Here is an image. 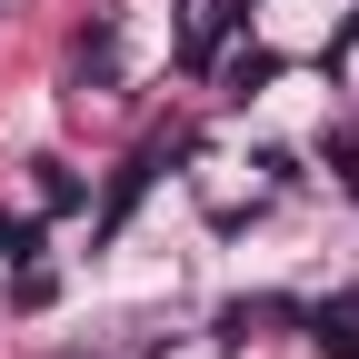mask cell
Returning a JSON list of instances; mask_svg holds the SVG:
<instances>
[{"label": "cell", "mask_w": 359, "mask_h": 359, "mask_svg": "<svg viewBox=\"0 0 359 359\" xmlns=\"http://www.w3.org/2000/svg\"><path fill=\"white\" fill-rule=\"evenodd\" d=\"M170 11H180V60H190V70H210L219 40L240 30V0H170Z\"/></svg>", "instance_id": "obj_1"}, {"label": "cell", "mask_w": 359, "mask_h": 359, "mask_svg": "<svg viewBox=\"0 0 359 359\" xmlns=\"http://www.w3.org/2000/svg\"><path fill=\"white\" fill-rule=\"evenodd\" d=\"M309 339H320V349H339V359H359V299H330V309H309Z\"/></svg>", "instance_id": "obj_2"}, {"label": "cell", "mask_w": 359, "mask_h": 359, "mask_svg": "<svg viewBox=\"0 0 359 359\" xmlns=\"http://www.w3.org/2000/svg\"><path fill=\"white\" fill-rule=\"evenodd\" d=\"M80 80H120V20L90 30V50H80Z\"/></svg>", "instance_id": "obj_3"}, {"label": "cell", "mask_w": 359, "mask_h": 359, "mask_svg": "<svg viewBox=\"0 0 359 359\" xmlns=\"http://www.w3.org/2000/svg\"><path fill=\"white\" fill-rule=\"evenodd\" d=\"M0 259L30 269V259H40V219H11V210H0Z\"/></svg>", "instance_id": "obj_4"}, {"label": "cell", "mask_w": 359, "mask_h": 359, "mask_svg": "<svg viewBox=\"0 0 359 359\" xmlns=\"http://www.w3.org/2000/svg\"><path fill=\"white\" fill-rule=\"evenodd\" d=\"M40 210H80V170H60V160H40Z\"/></svg>", "instance_id": "obj_5"}, {"label": "cell", "mask_w": 359, "mask_h": 359, "mask_svg": "<svg viewBox=\"0 0 359 359\" xmlns=\"http://www.w3.org/2000/svg\"><path fill=\"white\" fill-rule=\"evenodd\" d=\"M269 70H280V60H269V50H240V60H230V90H259Z\"/></svg>", "instance_id": "obj_6"}, {"label": "cell", "mask_w": 359, "mask_h": 359, "mask_svg": "<svg viewBox=\"0 0 359 359\" xmlns=\"http://www.w3.org/2000/svg\"><path fill=\"white\" fill-rule=\"evenodd\" d=\"M330 160H339V180L359 190V140H330Z\"/></svg>", "instance_id": "obj_7"}]
</instances>
